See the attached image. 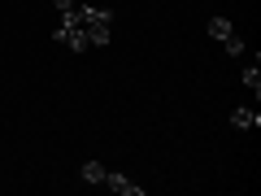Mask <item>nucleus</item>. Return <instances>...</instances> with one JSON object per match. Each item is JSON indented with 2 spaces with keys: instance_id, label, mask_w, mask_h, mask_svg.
<instances>
[{
  "instance_id": "1",
  "label": "nucleus",
  "mask_w": 261,
  "mask_h": 196,
  "mask_svg": "<svg viewBox=\"0 0 261 196\" xmlns=\"http://www.w3.org/2000/svg\"><path fill=\"white\" fill-rule=\"evenodd\" d=\"M79 13V22H83V31H87V44L92 48H105L109 44V31H113V18H109V9H74Z\"/></svg>"
},
{
  "instance_id": "2",
  "label": "nucleus",
  "mask_w": 261,
  "mask_h": 196,
  "mask_svg": "<svg viewBox=\"0 0 261 196\" xmlns=\"http://www.w3.org/2000/svg\"><path fill=\"white\" fill-rule=\"evenodd\" d=\"M53 39L57 44H65L70 53H87V31H83V22H79V13L70 9V13H61V22H57V31H53Z\"/></svg>"
},
{
  "instance_id": "3",
  "label": "nucleus",
  "mask_w": 261,
  "mask_h": 196,
  "mask_svg": "<svg viewBox=\"0 0 261 196\" xmlns=\"http://www.w3.org/2000/svg\"><path fill=\"white\" fill-rule=\"evenodd\" d=\"M105 187H113V192H118V196H144V187L135 183V179L118 175V170H109V175H105Z\"/></svg>"
},
{
  "instance_id": "4",
  "label": "nucleus",
  "mask_w": 261,
  "mask_h": 196,
  "mask_svg": "<svg viewBox=\"0 0 261 196\" xmlns=\"http://www.w3.org/2000/svg\"><path fill=\"white\" fill-rule=\"evenodd\" d=\"M257 122H261V118H257V113L248 109V105H240V109H231V127H235V131H248V127H257Z\"/></svg>"
},
{
  "instance_id": "5",
  "label": "nucleus",
  "mask_w": 261,
  "mask_h": 196,
  "mask_svg": "<svg viewBox=\"0 0 261 196\" xmlns=\"http://www.w3.org/2000/svg\"><path fill=\"white\" fill-rule=\"evenodd\" d=\"M105 175H109V170H105V161H83V170H79V179H83V183H105Z\"/></svg>"
},
{
  "instance_id": "6",
  "label": "nucleus",
  "mask_w": 261,
  "mask_h": 196,
  "mask_svg": "<svg viewBox=\"0 0 261 196\" xmlns=\"http://www.w3.org/2000/svg\"><path fill=\"white\" fill-rule=\"evenodd\" d=\"M226 35H235V27H231V18H209V39H218V44H222Z\"/></svg>"
},
{
  "instance_id": "7",
  "label": "nucleus",
  "mask_w": 261,
  "mask_h": 196,
  "mask_svg": "<svg viewBox=\"0 0 261 196\" xmlns=\"http://www.w3.org/2000/svg\"><path fill=\"white\" fill-rule=\"evenodd\" d=\"M244 87H252V96H257L261 92V70H257V57H252V65H244Z\"/></svg>"
},
{
  "instance_id": "8",
  "label": "nucleus",
  "mask_w": 261,
  "mask_h": 196,
  "mask_svg": "<svg viewBox=\"0 0 261 196\" xmlns=\"http://www.w3.org/2000/svg\"><path fill=\"white\" fill-rule=\"evenodd\" d=\"M244 44H248V39H244L240 31H235V35H226V39H222V48H226V53H231V57H240V53H244Z\"/></svg>"
},
{
  "instance_id": "9",
  "label": "nucleus",
  "mask_w": 261,
  "mask_h": 196,
  "mask_svg": "<svg viewBox=\"0 0 261 196\" xmlns=\"http://www.w3.org/2000/svg\"><path fill=\"white\" fill-rule=\"evenodd\" d=\"M53 5H57L61 13H70V9H74V0H53Z\"/></svg>"
}]
</instances>
